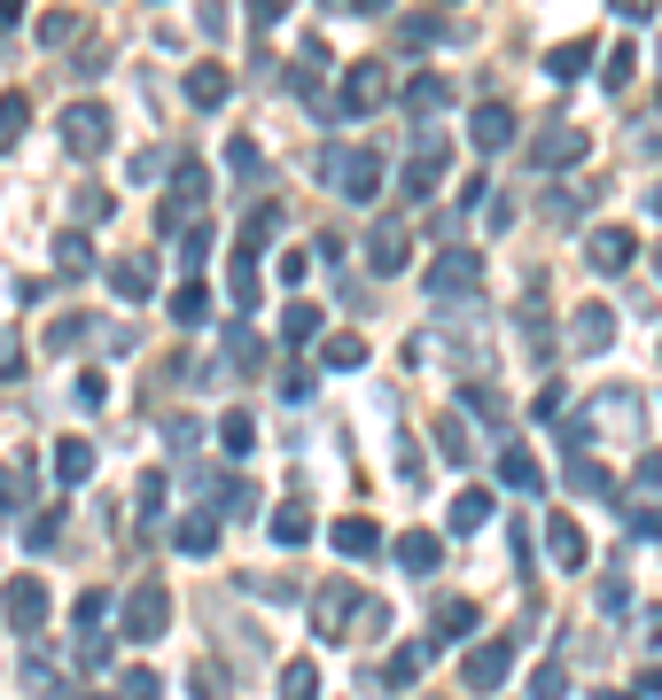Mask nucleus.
Returning <instances> with one entry per match:
<instances>
[{"instance_id": "20e7f679", "label": "nucleus", "mask_w": 662, "mask_h": 700, "mask_svg": "<svg viewBox=\"0 0 662 700\" xmlns=\"http://www.w3.org/2000/svg\"><path fill=\"white\" fill-rule=\"evenodd\" d=\"M515 140V117L507 110H475V148H507Z\"/></svg>"}, {"instance_id": "1a4fd4ad", "label": "nucleus", "mask_w": 662, "mask_h": 700, "mask_svg": "<svg viewBox=\"0 0 662 700\" xmlns=\"http://www.w3.org/2000/svg\"><path fill=\"white\" fill-rule=\"evenodd\" d=\"M483 506H491V498H483V490H468V498L452 506V521H460V530H475V521H483Z\"/></svg>"}, {"instance_id": "423d86ee", "label": "nucleus", "mask_w": 662, "mask_h": 700, "mask_svg": "<svg viewBox=\"0 0 662 700\" xmlns=\"http://www.w3.org/2000/svg\"><path fill=\"white\" fill-rule=\"evenodd\" d=\"M218 436H226V452H234V460H250V444H258L250 413H226V428H218Z\"/></svg>"}, {"instance_id": "0eeeda50", "label": "nucleus", "mask_w": 662, "mask_h": 700, "mask_svg": "<svg viewBox=\"0 0 662 700\" xmlns=\"http://www.w3.org/2000/svg\"><path fill=\"white\" fill-rule=\"evenodd\" d=\"M336 545L359 561V553H374V521H344V530H336Z\"/></svg>"}, {"instance_id": "f257e3e1", "label": "nucleus", "mask_w": 662, "mask_h": 700, "mask_svg": "<svg viewBox=\"0 0 662 700\" xmlns=\"http://www.w3.org/2000/svg\"><path fill=\"white\" fill-rule=\"evenodd\" d=\"M102 133H110V117H102V110H70V117H63V140H70L78 156H94V148H102Z\"/></svg>"}, {"instance_id": "7ed1b4c3", "label": "nucleus", "mask_w": 662, "mask_h": 700, "mask_svg": "<svg viewBox=\"0 0 662 700\" xmlns=\"http://www.w3.org/2000/svg\"><path fill=\"white\" fill-rule=\"evenodd\" d=\"M397 561H405L413 576H429V568H437V538H429V530H413V538H397Z\"/></svg>"}, {"instance_id": "f03ea898", "label": "nucleus", "mask_w": 662, "mask_h": 700, "mask_svg": "<svg viewBox=\"0 0 662 700\" xmlns=\"http://www.w3.org/2000/svg\"><path fill=\"white\" fill-rule=\"evenodd\" d=\"M593 266H601V273H624V266H631V234H624V226H601V234H593Z\"/></svg>"}, {"instance_id": "6e6552de", "label": "nucleus", "mask_w": 662, "mask_h": 700, "mask_svg": "<svg viewBox=\"0 0 662 700\" xmlns=\"http://www.w3.org/2000/svg\"><path fill=\"white\" fill-rule=\"evenodd\" d=\"M319 692V677H312V662H296L289 677H281V700H312Z\"/></svg>"}, {"instance_id": "39448f33", "label": "nucleus", "mask_w": 662, "mask_h": 700, "mask_svg": "<svg viewBox=\"0 0 662 700\" xmlns=\"http://www.w3.org/2000/svg\"><path fill=\"white\" fill-rule=\"evenodd\" d=\"M546 545H553V561H561V568H576V561H585V538H576L569 521H546Z\"/></svg>"}, {"instance_id": "9d476101", "label": "nucleus", "mask_w": 662, "mask_h": 700, "mask_svg": "<svg viewBox=\"0 0 662 700\" xmlns=\"http://www.w3.org/2000/svg\"><path fill=\"white\" fill-rule=\"evenodd\" d=\"M654 218H662V188H654Z\"/></svg>"}]
</instances>
